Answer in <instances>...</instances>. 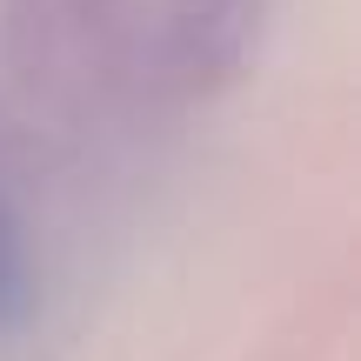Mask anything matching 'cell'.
Listing matches in <instances>:
<instances>
[{
	"mask_svg": "<svg viewBox=\"0 0 361 361\" xmlns=\"http://www.w3.org/2000/svg\"><path fill=\"white\" fill-rule=\"evenodd\" d=\"M27 301H34V288H27V247H20L13 214L0 207V335L27 322Z\"/></svg>",
	"mask_w": 361,
	"mask_h": 361,
	"instance_id": "6da1fadb",
	"label": "cell"
}]
</instances>
